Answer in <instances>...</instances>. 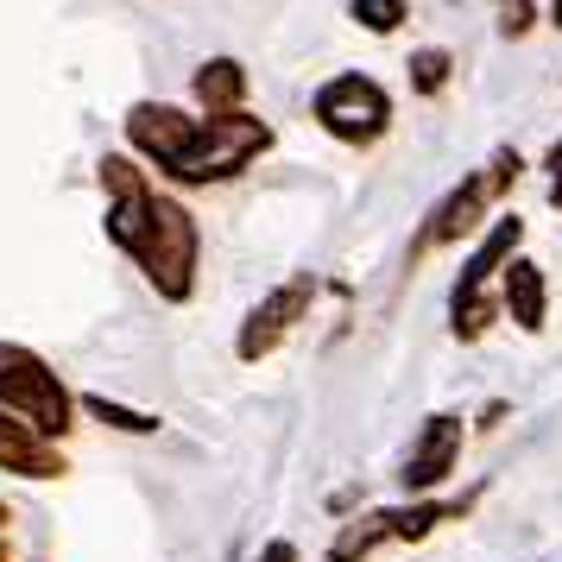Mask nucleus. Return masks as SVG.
Returning a JSON list of instances; mask_svg holds the SVG:
<instances>
[{
  "mask_svg": "<svg viewBox=\"0 0 562 562\" xmlns=\"http://www.w3.org/2000/svg\"><path fill=\"white\" fill-rule=\"evenodd\" d=\"M456 461H461V417H430V424L417 430V442H411L398 481H405L411 493H430V486H442L456 474Z\"/></svg>",
  "mask_w": 562,
  "mask_h": 562,
  "instance_id": "2",
  "label": "nucleus"
},
{
  "mask_svg": "<svg viewBox=\"0 0 562 562\" xmlns=\"http://www.w3.org/2000/svg\"><path fill=\"white\" fill-rule=\"evenodd\" d=\"M506 310L518 316V329H543V272L531 259H512L506 266Z\"/></svg>",
  "mask_w": 562,
  "mask_h": 562,
  "instance_id": "5",
  "label": "nucleus"
},
{
  "mask_svg": "<svg viewBox=\"0 0 562 562\" xmlns=\"http://www.w3.org/2000/svg\"><path fill=\"white\" fill-rule=\"evenodd\" d=\"M355 20L367 32H398V20H405V0H355Z\"/></svg>",
  "mask_w": 562,
  "mask_h": 562,
  "instance_id": "9",
  "label": "nucleus"
},
{
  "mask_svg": "<svg viewBox=\"0 0 562 562\" xmlns=\"http://www.w3.org/2000/svg\"><path fill=\"white\" fill-rule=\"evenodd\" d=\"M550 20H557V26H562V0H557V13H550Z\"/></svg>",
  "mask_w": 562,
  "mask_h": 562,
  "instance_id": "14",
  "label": "nucleus"
},
{
  "mask_svg": "<svg viewBox=\"0 0 562 562\" xmlns=\"http://www.w3.org/2000/svg\"><path fill=\"white\" fill-rule=\"evenodd\" d=\"M411 82H417V95H436L449 82V52H417L411 57Z\"/></svg>",
  "mask_w": 562,
  "mask_h": 562,
  "instance_id": "8",
  "label": "nucleus"
},
{
  "mask_svg": "<svg viewBox=\"0 0 562 562\" xmlns=\"http://www.w3.org/2000/svg\"><path fill=\"white\" fill-rule=\"evenodd\" d=\"M392 518V537L398 543H417V537H430L442 518H449V506H436V499H417V506H405V512H385Z\"/></svg>",
  "mask_w": 562,
  "mask_h": 562,
  "instance_id": "7",
  "label": "nucleus"
},
{
  "mask_svg": "<svg viewBox=\"0 0 562 562\" xmlns=\"http://www.w3.org/2000/svg\"><path fill=\"white\" fill-rule=\"evenodd\" d=\"M385 537H392V518H385V512H367V518H355V525H341V537L329 543V562H360V557H373Z\"/></svg>",
  "mask_w": 562,
  "mask_h": 562,
  "instance_id": "6",
  "label": "nucleus"
},
{
  "mask_svg": "<svg viewBox=\"0 0 562 562\" xmlns=\"http://www.w3.org/2000/svg\"><path fill=\"white\" fill-rule=\"evenodd\" d=\"M316 121L335 133V139H348V146H367V139H380L385 121H392V102H385L380 82L367 77H335L323 95H316Z\"/></svg>",
  "mask_w": 562,
  "mask_h": 562,
  "instance_id": "1",
  "label": "nucleus"
},
{
  "mask_svg": "<svg viewBox=\"0 0 562 562\" xmlns=\"http://www.w3.org/2000/svg\"><path fill=\"white\" fill-rule=\"evenodd\" d=\"M196 89H203L209 102H234V95H240V70H234V64H215V70L196 77Z\"/></svg>",
  "mask_w": 562,
  "mask_h": 562,
  "instance_id": "10",
  "label": "nucleus"
},
{
  "mask_svg": "<svg viewBox=\"0 0 562 562\" xmlns=\"http://www.w3.org/2000/svg\"><path fill=\"white\" fill-rule=\"evenodd\" d=\"M254 562H297V543H284V537H279V543H266Z\"/></svg>",
  "mask_w": 562,
  "mask_h": 562,
  "instance_id": "12",
  "label": "nucleus"
},
{
  "mask_svg": "<svg viewBox=\"0 0 562 562\" xmlns=\"http://www.w3.org/2000/svg\"><path fill=\"white\" fill-rule=\"evenodd\" d=\"M89 411H95L102 424H114V430H153V417H133V411L108 405V398H89Z\"/></svg>",
  "mask_w": 562,
  "mask_h": 562,
  "instance_id": "11",
  "label": "nucleus"
},
{
  "mask_svg": "<svg viewBox=\"0 0 562 562\" xmlns=\"http://www.w3.org/2000/svg\"><path fill=\"white\" fill-rule=\"evenodd\" d=\"M304 297H310V284L297 279V284H284V291H279V297H272L266 310H254V323H247V335H240V355H247V360L266 355V348H272V341H279V335L291 329V323H297Z\"/></svg>",
  "mask_w": 562,
  "mask_h": 562,
  "instance_id": "3",
  "label": "nucleus"
},
{
  "mask_svg": "<svg viewBox=\"0 0 562 562\" xmlns=\"http://www.w3.org/2000/svg\"><path fill=\"white\" fill-rule=\"evenodd\" d=\"M550 196H557V203H562V171H557V190H550Z\"/></svg>",
  "mask_w": 562,
  "mask_h": 562,
  "instance_id": "13",
  "label": "nucleus"
},
{
  "mask_svg": "<svg viewBox=\"0 0 562 562\" xmlns=\"http://www.w3.org/2000/svg\"><path fill=\"white\" fill-rule=\"evenodd\" d=\"M512 247H518V215H506V222H499V228H493V234L481 240V254H474V266H468V272H461V284H456V310H468L474 297H481L486 272H493V266H499V259L512 254Z\"/></svg>",
  "mask_w": 562,
  "mask_h": 562,
  "instance_id": "4",
  "label": "nucleus"
}]
</instances>
